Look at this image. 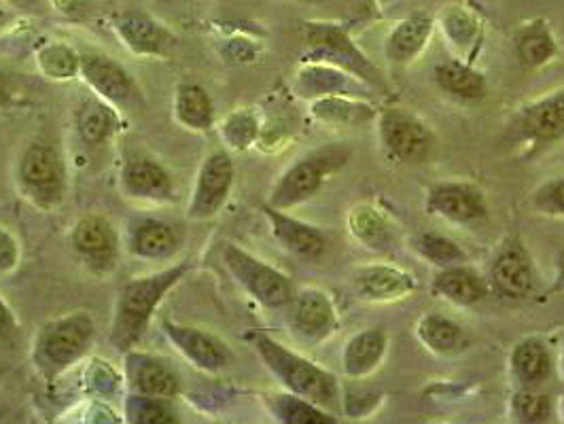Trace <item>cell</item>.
Here are the masks:
<instances>
[{"label":"cell","mask_w":564,"mask_h":424,"mask_svg":"<svg viewBox=\"0 0 564 424\" xmlns=\"http://www.w3.org/2000/svg\"><path fill=\"white\" fill-rule=\"evenodd\" d=\"M416 336L435 355H454L467 346L463 327L442 314H424L416 325Z\"/></svg>","instance_id":"cell-30"},{"label":"cell","mask_w":564,"mask_h":424,"mask_svg":"<svg viewBox=\"0 0 564 424\" xmlns=\"http://www.w3.org/2000/svg\"><path fill=\"white\" fill-rule=\"evenodd\" d=\"M174 117L192 132H208L215 126V102L198 84H181L174 94Z\"/></svg>","instance_id":"cell-25"},{"label":"cell","mask_w":564,"mask_h":424,"mask_svg":"<svg viewBox=\"0 0 564 424\" xmlns=\"http://www.w3.org/2000/svg\"><path fill=\"white\" fill-rule=\"evenodd\" d=\"M221 259L231 279L240 284L257 304L268 311H282L289 308L295 289L286 274L272 268L270 263L261 261L259 257L245 251L234 242L221 244Z\"/></svg>","instance_id":"cell-5"},{"label":"cell","mask_w":564,"mask_h":424,"mask_svg":"<svg viewBox=\"0 0 564 424\" xmlns=\"http://www.w3.org/2000/svg\"><path fill=\"white\" fill-rule=\"evenodd\" d=\"M249 341L253 344L254 352L259 355L263 366L270 369V373L281 382L289 393L304 396L325 410L338 407L339 387L334 373L318 368L306 357L293 352L279 339H274L263 331L251 334Z\"/></svg>","instance_id":"cell-2"},{"label":"cell","mask_w":564,"mask_h":424,"mask_svg":"<svg viewBox=\"0 0 564 424\" xmlns=\"http://www.w3.org/2000/svg\"><path fill=\"white\" fill-rule=\"evenodd\" d=\"M314 115L334 123H364L373 117V111L348 96H323L314 105Z\"/></svg>","instance_id":"cell-38"},{"label":"cell","mask_w":564,"mask_h":424,"mask_svg":"<svg viewBox=\"0 0 564 424\" xmlns=\"http://www.w3.org/2000/svg\"><path fill=\"white\" fill-rule=\"evenodd\" d=\"M291 325L308 341H323L338 327V314L327 293L318 289H304L291 302Z\"/></svg>","instance_id":"cell-18"},{"label":"cell","mask_w":564,"mask_h":424,"mask_svg":"<svg viewBox=\"0 0 564 424\" xmlns=\"http://www.w3.org/2000/svg\"><path fill=\"white\" fill-rule=\"evenodd\" d=\"M433 293L456 306H474L488 295V284L465 265L444 268L433 283Z\"/></svg>","instance_id":"cell-24"},{"label":"cell","mask_w":564,"mask_h":424,"mask_svg":"<svg viewBox=\"0 0 564 424\" xmlns=\"http://www.w3.org/2000/svg\"><path fill=\"white\" fill-rule=\"evenodd\" d=\"M236 170L226 151L210 153L196 174L194 192L187 206V217L192 221L213 219L224 206L234 189Z\"/></svg>","instance_id":"cell-9"},{"label":"cell","mask_w":564,"mask_h":424,"mask_svg":"<svg viewBox=\"0 0 564 424\" xmlns=\"http://www.w3.org/2000/svg\"><path fill=\"white\" fill-rule=\"evenodd\" d=\"M119 189L132 202L169 204L174 199V181L169 168L153 157H132L119 174Z\"/></svg>","instance_id":"cell-16"},{"label":"cell","mask_w":564,"mask_h":424,"mask_svg":"<svg viewBox=\"0 0 564 424\" xmlns=\"http://www.w3.org/2000/svg\"><path fill=\"white\" fill-rule=\"evenodd\" d=\"M263 215L284 251L306 261H316L327 251V238L318 227L308 226L270 204L263 206Z\"/></svg>","instance_id":"cell-19"},{"label":"cell","mask_w":564,"mask_h":424,"mask_svg":"<svg viewBox=\"0 0 564 424\" xmlns=\"http://www.w3.org/2000/svg\"><path fill=\"white\" fill-rule=\"evenodd\" d=\"M70 247L96 274L113 272L119 259V236L113 224L102 215H85L73 231Z\"/></svg>","instance_id":"cell-13"},{"label":"cell","mask_w":564,"mask_h":424,"mask_svg":"<svg viewBox=\"0 0 564 424\" xmlns=\"http://www.w3.org/2000/svg\"><path fill=\"white\" fill-rule=\"evenodd\" d=\"M389 338L384 329H366L359 331L357 336L348 339L344 355H341V366L348 378H366L371 371L380 368L387 355Z\"/></svg>","instance_id":"cell-23"},{"label":"cell","mask_w":564,"mask_h":424,"mask_svg":"<svg viewBox=\"0 0 564 424\" xmlns=\"http://www.w3.org/2000/svg\"><path fill=\"white\" fill-rule=\"evenodd\" d=\"M59 11H75L84 0H56Z\"/></svg>","instance_id":"cell-47"},{"label":"cell","mask_w":564,"mask_h":424,"mask_svg":"<svg viewBox=\"0 0 564 424\" xmlns=\"http://www.w3.org/2000/svg\"><path fill=\"white\" fill-rule=\"evenodd\" d=\"M302 91L311 96H348L355 94L352 77L338 66H308L300 75Z\"/></svg>","instance_id":"cell-33"},{"label":"cell","mask_w":564,"mask_h":424,"mask_svg":"<svg viewBox=\"0 0 564 424\" xmlns=\"http://www.w3.org/2000/svg\"><path fill=\"white\" fill-rule=\"evenodd\" d=\"M355 291L361 300L376 302V304H391L410 297L419 283L416 279L393 265H366L355 272Z\"/></svg>","instance_id":"cell-20"},{"label":"cell","mask_w":564,"mask_h":424,"mask_svg":"<svg viewBox=\"0 0 564 424\" xmlns=\"http://www.w3.org/2000/svg\"><path fill=\"white\" fill-rule=\"evenodd\" d=\"M306 41L312 47L314 62H329L364 81L380 84V73L366 54L357 50L346 30L336 24H306Z\"/></svg>","instance_id":"cell-7"},{"label":"cell","mask_w":564,"mask_h":424,"mask_svg":"<svg viewBox=\"0 0 564 424\" xmlns=\"http://www.w3.org/2000/svg\"><path fill=\"white\" fill-rule=\"evenodd\" d=\"M442 22H444V32L451 36L452 43L460 45V47L471 45L480 34V26H478L476 18L469 15L463 7H451L444 13Z\"/></svg>","instance_id":"cell-40"},{"label":"cell","mask_w":564,"mask_h":424,"mask_svg":"<svg viewBox=\"0 0 564 424\" xmlns=\"http://www.w3.org/2000/svg\"><path fill=\"white\" fill-rule=\"evenodd\" d=\"M119 117L113 105L105 102L102 98H89L77 113V130L85 144L100 146L109 141L117 132Z\"/></svg>","instance_id":"cell-28"},{"label":"cell","mask_w":564,"mask_h":424,"mask_svg":"<svg viewBox=\"0 0 564 424\" xmlns=\"http://www.w3.org/2000/svg\"><path fill=\"white\" fill-rule=\"evenodd\" d=\"M126 421L134 424H174L178 423L172 407V399L137 395L130 393L126 399Z\"/></svg>","instance_id":"cell-36"},{"label":"cell","mask_w":564,"mask_h":424,"mask_svg":"<svg viewBox=\"0 0 564 424\" xmlns=\"http://www.w3.org/2000/svg\"><path fill=\"white\" fill-rule=\"evenodd\" d=\"M348 227L357 242L366 244L371 251H389L395 240L393 226L389 219L371 204H357L348 215Z\"/></svg>","instance_id":"cell-26"},{"label":"cell","mask_w":564,"mask_h":424,"mask_svg":"<svg viewBox=\"0 0 564 424\" xmlns=\"http://www.w3.org/2000/svg\"><path fill=\"white\" fill-rule=\"evenodd\" d=\"M304 2H321V0H304Z\"/></svg>","instance_id":"cell-49"},{"label":"cell","mask_w":564,"mask_h":424,"mask_svg":"<svg viewBox=\"0 0 564 424\" xmlns=\"http://www.w3.org/2000/svg\"><path fill=\"white\" fill-rule=\"evenodd\" d=\"M533 206L550 217H564V176L539 185L533 194Z\"/></svg>","instance_id":"cell-41"},{"label":"cell","mask_w":564,"mask_h":424,"mask_svg":"<svg viewBox=\"0 0 564 424\" xmlns=\"http://www.w3.org/2000/svg\"><path fill=\"white\" fill-rule=\"evenodd\" d=\"M490 283L511 300L527 297L535 286L533 259L518 238H509L490 263Z\"/></svg>","instance_id":"cell-17"},{"label":"cell","mask_w":564,"mask_h":424,"mask_svg":"<svg viewBox=\"0 0 564 424\" xmlns=\"http://www.w3.org/2000/svg\"><path fill=\"white\" fill-rule=\"evenodd\" d=\"M426 210L456 226L480 224L488 215L486 199L469 183H437L426 194Z\"/></svg>","instance_id":"cell-14"},{"label":"cell","mask_w":564,"mask_h":424,"mask_svg":"<svg viewBox=\"0 0 564 424\" xmlns=\"http://www.w3.org/2000/svg\"><path fill=\"white\" fill-rule=\"evenodd\" d=\"M433 34V18L426 13H414L401 20L384 43V54L395 64H410L421 56Z\"/></svg>","instance_id":"cell-22"},{"label":"cell","mask_w":564,"mask_h":424,"mask_svg":"<svg viewBox=\"0 0 564 424\" xmlns=\"http://www.w3.org/2000/svg\"><path fill=\"white\" fill-rule=\"evenodd\" d=\"M511 368L520 382L539 384L550 376V352L539 339H524L511 352Z\"/></svg>","instance_id":"cell-32"},{"label":"cell","mask_w":564,"mask_h":424,"mask_svg":"<svg viewBox=\"0 0 564 424\" xmlns=\"http://www.w3.org/2000/svg\"><path fill=\"white\" fill-rule=\"evenodd\" d=\"M79 75L98 98L113 105L115 109L130 111L141 105L139 85L119 62H115L113 57L85 54L82 56Z\"/></svg>","instance_id":"cell-10"},{"label":"cell","mask_w":564,"mask_h":424,"mask_svg":"<svg viewBox=\"0 0 564 424\" xmlns=\"http://www.w3.org/2000/svg\"><path fill=\"white\" fill-rule=\"evenodd\" d=\"M128 253L144 261H164L181 249V233L162 219L144 217L128 227Z\"/></svg>","instance_id":"cell-21"},{"label":"cell","mask_w":564,"mask_h":424,"mask_svg":"<svg viewBox=\"0 0 564 424\" xmlns=\"http://www.w3.org/2000/svg\"><path fill=\"white\" fill-rule=\"evenodd\" d=\"M348 162V151L341 146H323L311 155L295 162L286 170L270 194V206L289 210L314 198L325 181L344 168Z\"/></svg>","instance_id":"cell-6"},{"label":"cell","mask_w":564,"mask_h":424,"mask_svg":"<svg viewBox=\"0 0 564 424\" xmlns=\"http://www.w3.org/2000/svg\"><path fill=\"white\" fill-rule=\"evenodd\" d=\"M380 139L384 149L403 164H423L433 149L431 130L403 109H387L380 115Z\"/></svg>","instance_id":"cell-12"},{"label":"cell","mask_w":564,"mask_h":424,"mask_svg":"<svg viewBox=\"0 0 564 424\" xmlns=\"http://www.w3.org/2000/svg\"><path fill=\"white\" fill-rule=\"evenodd\" d=\"M556 54V43L543 22H533L522 30L518 39V57L524 66L536 68L547 64Z\"/></svg>","instance_id":"cell-35"},{"label":"cell","mask_w":564,"mask_h":424,"mask_svg":"<svg viewBox=\"0 0 564 424\" xmlns=\"http://www.w3.org/2000/svg\"><path fill=\"white\" fill-rule=\"evenodd\" d=\"M162 331L170 344L194 366V368L215 373L229 368L234 352L224 339L194 325L176 323L172 318L162 320Z\"/></svg>","instance_id":"cell-11"},{"label":"cell","mask_w":564,"mask_h":424,"mask_svg":"<svg viewBox=\"0 0 564 424\" xmlns=\"http://www.w3.org/2000/svg\"><path fill=\"white\" fill-rule=\"evenodd\" d=\"M187 270V263H178L166 270L132 279L121 286L111 323V344L119 352L137 348L151 325L153 314L170 291L183 281Z\"/></svg>","instance_id":"cell-1"},{"label":"cell","mask_w":564,"mask_h":424,"mask_svg":"<svg viewBox=\"0 0 564 424\" xmlns=\"http://www.w3.org/2000/svg\"><path fill=\"white\" fill-rule=\"evenodd\" d=\"M13 105V89H11V81L9 77L0 70V111L9 109Z\"/></svg>","instance_id":"cell-45"},{"label":"cell","mask_w":564,"mask_h":424,"mask_svg":"<svg viewBox=\"0 0 564 424\" xmlns=\"http://www.w3.org/2000/svg\"><path fill=\"white\" fill-rule=\"evenodd\" d=\"M268 407L272 416L284 424H334L336 418L325 412V407L312 403L304 396L293 393H279L268 396Z\"/></svg>","instance_id":"cell-31"},{"label":"cell","mask_w":564,"mask_h":424,"mask_svg":"<svg viewBox=\"0 0 564 424\" xmlns=\"http://www.w3.org/2000/svg\"><path fill=\"white\" fill-rule=\"evenodd\" d=\"M224 137L234 149H247L257 139V121L251 113H234L224 123Z\"/></svg>","instance_id":"cell-42"},{"label":"cell","mask_w":564,"mask_h":424,"mask_svg":"<svg viewBox=\"0 0 564 424\" xmlns=\"http://www.w3.org/2000/svg\"><path fill=\"white\" fill-rule=\"evenodd\" d=\"M563 368H564V355H563Z\"/></svg>","instance_id":"cell-50"},{"label":"cell","mask_w":564,"mask_h":424,"mask_svg":"<svg viewBox=\"0 0 564 424\" xmlns=\"http://www.w3.org/2000/svg\"><path fill=\"white\" fill-rule=\"evenodd\" d=\"M20 265V242L18 238L0 227V274H11Z\"/></svg>","instance_id":"cell-43"},{"label":"cell","mask_w":564,"mask_h":424,"mask_svg":"<svg viewBox=\"0 0 564 424\" xmlns=\"http://www.w3.org/2000/svg\"><path fill=\"white\" fill-rule=\"evenodd\" d=\"M123 371L130 393L174 399L181 391V380L169 361L137 348L123 352Z\"/></svg>","instance_id":"cell-15"},{"label":"cell","mask_w":564,"mask_h":424,"mask_svg":"<svg viewBox=\"0 0 564 424\" xmlns=\"http://www.w3.org/2000/svg\"><path fill=\"white\" fill-rule=\"evenodd\" d=\"M117 32L126 47L141 56H160L169 45L170 34L144 15H126L117 22Z\"/></svg>","instance_id":"cell-27"},{"label":"cell","mask_w":564,"mask_h":424,"mask_svg":"<svg viewBox=\"0 0 564 424\" xmlns=\"http://www.w3.org/2000/svg\"><path fill=\"white\" fill-rule=\"evenodd\" d=\"M36 62L50 79H57V81L73 79L82 73V56L75 50H70L68 45H62V43L45 45L39 52Z\"/></svg>","instance_id":"cell-37"},{"label":"cell","mask_w":564,"mask_h":424,"mask_svg":"<svg viewBox=\"0 0 564 424\" xmlns=\"http://www.w3.org/2000/svg\"><path fill=\"white\" fill-rule=\"evenodd\" d=\"M11 4H24V2H29V0H9Z\"/></svg>","instance_id":"cell-48"},{"label":"cell","mask_w":564,"mask_h":424,"mask_svg":"<svg viewBox=\"0 0 564 424\" xmlns=\"http://www.w3.org/2000/svg\"><path fill=\"white\" fill-rule=\"evenodd\" d=\"M18 187L41 210H54L66 196V168L56 144L34 139L26 144L15 170Z\"/></svg>","instance_id":"cell-4"},{"label":"cell","mask_w":564,"mask_h":424,"mask_svg":"<svg viewBox=\"0 0 564 424\" xmlns=\"http://www.w3.org/2000/svg\"><path fill=\"white\" fill-rule=\"evenodd\" d=\"M412 249L423 257L424 261L437 265V268H452V265H463L467 261L465 251L442 233L433 231H423L412 238Z\"/></svg>","instance_id":"cell-34"},{"label":"cell","mask_w":564,"mask_h":424,"mask_svg":"<svg viewBox=\"0 0 564 424\" xmlns=\"http://www.w3.org/2000/svg\"><path fill=\"white\" fill-rule=\"evenodd\" d=\"M511 412L520 423H545L552 414V403L550 396L535 391H522L513 396Z\"/></svg>","instance_id":"cell-39"},{"label":"cell","mask_w":564,"mask_h":424,"mask_svg":"<svg viewBox=\"0 0 564 424\" xmlns=\"http://www.w3.org/2000/svg\"><path fill=\"white\" fill-rule=\"evenodd\" d=\"M435 81L454 98L469 102L481 100L486 94V81L480 73L458 59H444L442 64H437Z\"/></svg>","instance_id":"cell-29"},{"label":"cell","mask_w":564,"mask_h":424,"mask_svg":"<svg viewBox=\"0 0 564 424\" xmlns=\"http://www.w3.org/2000/svg\"><path fill=\"white\" fill-rule=\"evenodd\" d=\"M18 334V320L11 308L0 297V339H11Z\"/></svg>","instance_id":"cell-44"},{"label":"cell","mask_w":564,"mask_h":424,"mask_svg":"<svg viewBox=\"0 0 564 424\" xmlns=\"http://www.w3.org/2000/svg\"><path fill=\"white\" fill-rule=\"evenodd\" d=\"M94 338L96 323L89 312L62 314L39 329L32 346V363L47 382H54L84 361L94 346Z\"/></svg>","instance_id":"cell-3"},{"label":"cell","mask_w":564,"mask_h":424,"mask_svg":"<svg viewBox=\"0 0 564 424\" xmlns=\"http://www.w3.org/2000/svg\"><path fill=\"white\" fill-rule=\"evenodd\" d=\"M554 291H564V249L556 257V284Z\"/></svg>","instance_id":"cell-46"},{"label":"cell","mask_w":564,"mask_h":424,"mask_svg":"<svg viewBox=\"0 0 564 424\" xmlns=\"http://www.w3.org/2000/svg\"><path fill=\"white\" fill-rule=\"evenodd\" d=\"M513 142L531 153L564 139V89H558L513 117L509 128Z\"/></svg>","instance_id":"cell-8"}]
</instances>
